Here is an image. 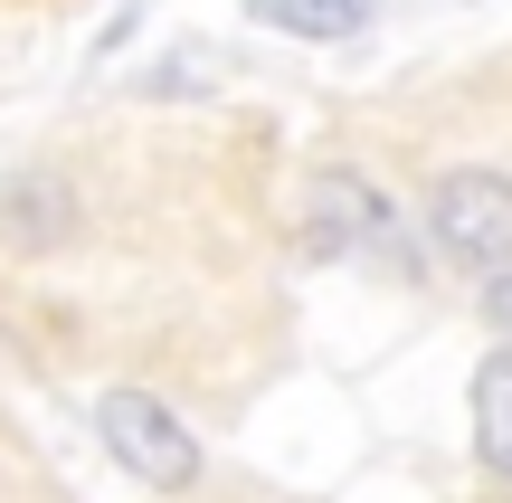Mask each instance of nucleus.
<instances>
[{
  "mask_svg": "<svg viewBox=\"0 0 512 503\" xmlns=\"http://www.w3.org/2000/svg\"><path fill=\"white\" fill-rule=\"evenodd\" d=\"M475 447H484V466L512 485V352H494L475 371Z\"/></svg>",
  "mask_w": 512,
  "mask_h": 503,
  "instance_id": "20e7f679",
  "label": "nucleus"
},
{
  "mask_svg": "<svg viewBox=\"0 0 512 503\" xmlns=\"http://www.w3.org/2000/svg\"><path fill=\"white\" fill-rule=\"evenodd\" d=\"M370 238H399V219L370 200V181L332 171V181L313 190V247H323V257H351V247H370Z\"/></svg>",
  "mask_w": 512,
  "mask_h": 503,
  "instance_id": "7ed1b4c3",
  "label": "nucleus"
},
{
  "mask_svg": "<svg viewBox=\"0 0 512 503\" xmlns=\"http://www.w3.org/2000/svg\"><path fill=\"white\" fill-rule=\"evenodd\" d=\"M484 314H494L503 333H512V276H494V285H484Z\"/></svg>",
  "mask_w": 512,
  "mask_h": 503,
  "instance_id": "0eeeda50",
  "label": "nucleus"
},
{
  "mask_svg": "<svg viewBox=\"0 0 512 503\" xmlns=\"http://www.w3.org/2000/svg\"><path fill=\"white\" fill-rule=\"evenodd\" d=\"M427 228H437V247L456 266H512V181L503 171H446L437 190H427Z\"/></svg>",
  "mask_w": 512,
  "mask_h": 503,
  "instance_id": "f257e3e1",
  "label": "nucleus"
},
{
  "mask_svg": "<svg viewBox=\"0 0 512 503\" xmlns=\"http://www.w3.org/2000/svg\"><path fill=\"white\" fill-rule=\"evenodd\" d=\"M95 428H105L114 466H133L143 485H190V475H200V437H190L152 390H105Z\"/></svg>",
  "mask_w": 512,
  "mask_h": 503,
  "instance_id": "f03ea898",
  "label": "nucleus"
},
{
  "mask_svg": "<svg viewBox=\"0 0 512 503\" xmlns=\"http://www.w3.org/2000/svg\"><path fill=\"white\" fill-rule=\"evenodd\" d=\"M256 19L285 38H351L370 19V0H256Z\"/></svg>",
  "mask_w": 512,
  "mask_h": 503,
  "instance_id": "39448f33",
  "label": "nucleus"
},
{
  "mask_svg": "<svg viewBox=\"0 0 512 503\" xmlns=\"http://www.w3.org/2000/svg\"><path fill=\"white\" fill-rule=\"evenodd\" d=\"M67 219V200H57V190H19L10 200V228H19V247H29V228H57Z\"/></svg>",
  "mask_w": 512,
  "mask_h": 503,
  "instance_id": "423d86ee",
  "label": "nucleus"
}]
</instances>
